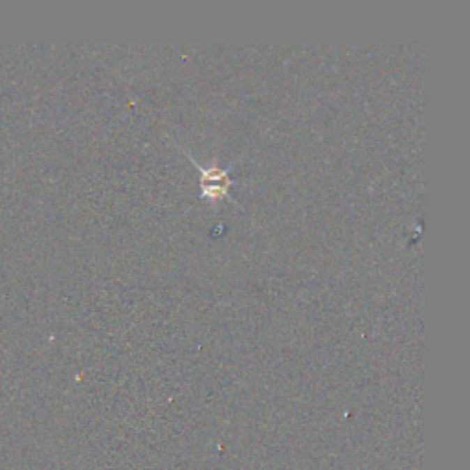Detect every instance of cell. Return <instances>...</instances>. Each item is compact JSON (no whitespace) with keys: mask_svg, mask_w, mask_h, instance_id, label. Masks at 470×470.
Segmentation results:
<instances>
[{"mask_svg":"<svg viewBox=\"0 0 470 470\" xmlns=\"http://www.w3.org/2000/svg\"><path fill=\"white\" fill-rule=\"evenodd\" d=\"M230 185V179L226 175V171L219 169V167H211V169L204 171V179H202V190L204 195L210 199L215 197H222Z\"/></svg>","mask_w":470,"mask_h":470,"instance_id":"6da1fadb","label":"cell"}]
</instances>
